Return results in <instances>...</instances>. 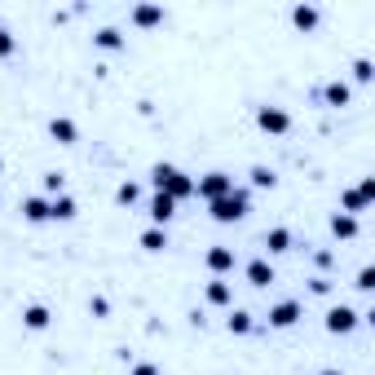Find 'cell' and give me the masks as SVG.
I'll use <instances>...</instances> for the list:
<instances>
[{
  "instance_id": "6da1fadb",
  "label": "cell",
  "mask_w": 375,
  "mask_h": 375,
  "mask_svg": "<svg viewBox=\"0 0 375 375\" xmlns=\"http://www.w3.org/2000/svg\"><path fill=\"white\" fill-rule=\"evenodd\" d=\"M151 182H155L159 194H168L172 203L194 194V177H186L182 168H172V164H155V168H151Z\"/></svg>"
},
{
  "instance_id": "7a4b0ae2",
  "label": "cell",
  "mask_w": 375,
  "mask_h": 375,
  "mask_svg": "<svg viewBox=\"0 0 375 375\" xmlns=\"http://www.w3.org/2000/svg\"><path fill=\"white\" fill-rule=\"evenodd\" d=\"M212 208V221H221V225H230V221H243L252 212V199H248V190H230L225 199L217 203H208Z\"/></svg>"
},
{
  "instance_id": "3957f363",
  "label": "cell",
  "mask_w": 375,
  "mask_h": 375,
  "mask_svg": "<svg viewBox=\"0 0 375 375\" xmlns=\"http://www.w3.org/2000/svg\"><path fill=\"white\" fill-rule=\"evenodd\" d=\"M230 190H234V177H230V172H208V177H199V182H194V194H203L208 203L225 199Z\"/></svg>"
},
{
  "instance_id": "277c9868",
  "label": "cell",
  "mask_w": 375,
  "mask_h": 375,
  "mask_svg": "<svg viewBox=\"0 0 375 375\" xmlns=\"http://www.w3.org/2000/svg\"><path fill=\"white\" fill-rule=\"evenodd\" d=\"M256 124L265 128V133H274V137H283L287 128H291V115H287L283 106H260V110H256Z\"/></svg>"
},
{
  "instance_id": "5b68a950",
  "label": "cell",
  "mask_w": 375,
  "mask_h": 375,
  "mask_svg": "<svg viewBox=\"0 0 375 375\" xmlns=\"http://www.w3.org/2000/svg\"><path fill=\"white\" fill-rule=\"evenodd\" d=\"M357 322H362V318H357V309H349V305L327 309V331H331V336H349Z\"/></svg>"
},
{
  "instance_id": "8992f818",
  "label": "cell",
  "mask_w": 375,
  "mask_h": 375,
  "mask_svg": "<svg viewBox=\"0 0 375 375\" xmlns=\"http://www.w3.org/2000/svg\"><path fill=\"white\" fill-rule=\"evenodd\" d=\"M296 322H300V300H279V305H274L269 309V327H296Z\"/></svg>"
},
{
  "instance_id": "52a82bcc",
  "label": "cell",
  "mask_w": 375,
  "mask_h": 375,
  "mask_svg": "<svg viewBox=\"0 0 375 375\" xmlns=\"http://www.w3.org/2000/svg\"><path fill=\"white\" fill-rule=\"evenodd\" d=\"M49 322H53V314H49L44 305H27V309H23V327H27V331H44Z\"/></svg>"
},
{
  "instance_id": "ba28073f",
  "label": "cell",
  "mask_w": 375,
  "mask_h": 375,
  "mask_svg": "<svg viewBox=\"0 0 375 375\" xmlns=\"http://www.w3.org/2000/svg\"><path fill=\"white\" fill-rule=\"evenodd\" d=\"M208 269L212 274H230L234 269V248H221V243H217V248L208 252Z\"/></svg>"
},
{
  "instance_id": "9c48e42d",
  "label": "cell",
  "mask_w": 375,
  "mask_h": 375,
  "mask_svg": "<svg viewBox=\"0 0 375 375\" xmlns=\"http://www.w3.org/2000/svg\"><path fill=\"white\" fill-rule=\"evenodd\" d=\"M248 283L252 287H269L274 283V265L269 260H248Z\"/></svg>"
},
{
  "instance_id": "30bf717a",
  "label": "cell",
  "mask_w": 375,
  "mask_h": 375,
  "mask_svg": "<svg viewBox=\"0 0 375 375\" xmlns=\"http://www.w3.org/2000/svg\"><path fill=\"white\" fill-rule=\"evenodd\" d=\"M172 212H177V203L168 199V194H155V199H151V217H155V225H168V221H172Z\"/></svg>"
},
{
  "instance_id": "8fae6325",
  "label": "cell",
  "mask_w": 375,
  "mask_h": 375,
  "mask_svg": "<svg viewBox=\"0 0 375 375\" xmlns=\"http://www.w3.org/2000/svg\"><path fill=\"white\" fill-rule=\"evenodd\" d=\"M23 217H27L31 225H44V221H49V203L31 194V199H23Z\"/></svg>"
},
{
  "instance_id": "7c38bea8",
  "label": "cell",
  "mask_w": 375,
  "mask_h": 375,
  "mask_svg": "<svg viewBox=\"0 0 375 375\" xmlns=\"http://www.w3.org/2000/svg\"><path fill=\"white\" fill-rule=\"evenodd\" d=\"M133 23H137V27H155V23H164V5H137V9H133Z\"/></svg>"
},
{
  "instance_id": "4fadbf2b",
  "label": "cell",
  "mask_w": 375,
  "mask_h": 375,
  "mask_svg": "<svg viewBox=\"0 0 375 375\" xmlns=\"http://www.w3.org/2000/svg\"><path fill=\"white\" fill-rule=\"evenodd\" d=\"M75 217V199H67V194H58L53 203H49V221H71Z\"/></svg>"
},
{
  "instance_id": "5bb4252c",
  "label": "cell",
  "mask_w": 375,
  "mask_h": 375,
  "mask_svg": "<svg viewBox=\"0 0 375 375\" xmlns=\"http://www.w3.org/2000/svg\"><path fill=\"white\" fill-rule=\"evenodd\" d=\"M49 133H53V141H62V146H75V124L71 120H53V124H49Z\"/></svg>"
},
{
  "instance_id": "9a60e30c",
  "label": "cell",
  "mask_w": 375,
  "mask_h": 375,
  "mask_svg": "<svg viewBox=\"0 0 375 375\" xmlns=\"http://www.w3.org/2000/svg\"><path fill=\"white\" fill-rule=\"evenodd\" d=\"M331 234H336V239H353V234H357V217H349V212L331 217Z\"/></svg>"
},
{
  "instance_id": "2e32d148",
  "label": "cell",
  "mask_w": 375,
  "mask_h": 375,
  "mask_svg": "<svg viewBox=\"0 0 375 375\" xmlns=\"http://www.w3.org/2000/svg\"><path fill=\"white\" fill-rule=\"evenodd\" d=\"M291 23H296L300 31L318 27V9H314V5H296V9H291Z\"/></svg>"
},
{
  "instance_id": "e0dca14e",
  "label": "cell",
  "mask_w": 375,
  "mask_h": 375,
  "mask_svg": "<svg viewBox=\"0 0 375 375\" xmlns=\"http://www.w3.org/2000/svg\"><path fill=\"white\" fill-rule=\"evenodd\" d=\"M265 248L269 252H287L291 248V234L283 230V225H274V230H265Z\"/></svg>"
},
{
  "instance_id": "ac0fdd59",
  "label": "cell",
  "mask_w": 375,
  "mask_h": 375,
  "mask_svg": "<svg viewBox=\"0 0 375 375\" xmlns=\"http://www.w3.org/2000/svg\"><path fill=\"white\" fill-rule=\"evenodd\" d=\"M234 300V291H230V283H208V305H230Z\"/></svg>"
},
{
  "instance_id": "d6986e66",
  "label": "cell",
  "mask_w": 375,
  "mask_h": 375,
  "mask_svg": "<svg viewBox=\"0 0 375 375\" xmlns=\"http://www.w3.org/2000/svg\"><path fill=\"white\" fill-rule=\"evenodd\" d=\"M141 248H146V252H164V248H168V234L155 225V230H146V234H141Z\"/></svg>"
},
{
  "instance_id": "ffe728a7",
  "label": "cell",
  "mask_w": 375,
  "mask_h": 375,
  "mask_svg": "<svg viewBox=\"0 0 375 375\" xmlns=\"http://www.w3.org/2000/svg\"><path fill=\"white\" fill-rule=\"evenodd\" d=\"M225 327H230L234 336H248V331H252V314H248V309H234V314H230V322H225Z\"/></svg>"
},
{
  "instance_id": "44dd1931",
  "label": "cell",
  "mask_w": 375,
  "mask_h": 375,
  "mask_svg": "<svg viewBox=\"0 0 375 375\" xmlns=\"http://www.w3.org/2000/svg\"><path fill=\"white\" fill-rule=\"evenodd\" d=\"M93 40H97V49H124V36H120L115 27H102Z\"/></svg>"
},
{
  "instance_id": "7402d4cb",
  "label": "cell",
  "mask_w": 375,
  "mask_h": 375,
  "mask_svg": "<svg viewBox=\"0 0 375 375\" xmlns=\"http://www.w3.org/2000/svg\"><path fill=\"white\" fill-rule=\"evenodd\" d=\"M274 182H279V177H274L265 164H256V168H252V186H256V190H274Z\"/></svg>"
},
{
  "instance_id": "603a6c76",
  "label": "cell",
  "mask_w": 375,
  "mask_h": 375,
  "mask_svg": "<svg viewBox=\"0 0 375 375\" xmlns=\"http://www.w3.org/2000/svg\"><path fill=\"white\" fill-rule=\"evenodd\" d=\"M115 199H120V203H124V208H133V203H137V199H141V190H137V186H133V182H124V186H120V190H115Z\"/></svg>"
},
{
  "instance_id": "cb8c5ba5",
  "label": "cell",
  "mask_w": 375,
  "mask_h": 375,
  "mask_svg": "<svg viewBox=\"0 0 375 375\" xmlns=\"http://www.w3.org/2000/svg\"><path fill=\"white\" fill-rule=\"evenodd\" d=\"M327 102L331 106H345L349 102V84H340V80H336V84H327Z\"/></svg>"
},
{
  "instance_id": "d4e9b609",
  "label": "cell",
  "mask_w": 375,
  "mask_h": 375,
  "mask_svg": "<svg viewBox=\"0 0 375 375\" xmlns=\"http://www.w3.org/2000/svg\"><path fill=\"white\" fill-rule=\"evenodd\" d=\"M362 208H367V199H362V194H357V190H345V212H349V217H357Z\"/></svg>"
},
{
  "instance_id": "484cf974",
  "label": "cell",
  "mask_w": 375,
  "mask_h": 375,
  "mask_svg": "<svg viewBox=\"0 0 375 375\" xmlns=\"http://www.w3.org/2000/svg\"><path fill=\"white\" fill-rule=\"evenodd\" d=\"M353 80H357V84H371V62H367V58L353 62Z\"/></svg>"
},
{
  "instance_id": "4316f807",
  "label": "cell",
  "mask_w": 375,
  "mask_h": 375,
  "mask_svg": "<svg viewBox=\"0 0 375 375\" xmlns=\"http://www.w3.org/2000/svg\"><path fill=\"white\" fill-rule=\"evenodd\" d=\"M13 53V36H9V31H0V58H9Z\"/></svg>"
},
{
  "instance_id": "83f0119b",
  "label": "cell",
  "mask_w": 375,
  "mask_h": 375,
  "mask_svg": "<svg viewBox=\"0 0 375 375\" xmlns=\"http://www.w3.org/2000/svg\"><path fill=\"white\" fill-rule=\"evenodd\" d=\"M357 287L371 291V287H375V274H371V269H362V274H357Z\"/></svg>"
},
{
  "instance_id": "f1b7e54d",
  "label": "cell",
  "mask_w": 375,
  "mask_h": 375,
  "mask_svg": "<svg viewBox=\"0 0 375 375\" xmlns=\"http://www.w3.org/2000/svg\"><path fill=\"white\" fill-rule=\"evenodd\" d=\"M357 194H362V199H367V203L375 199V182H371V177H367V182H362V186H357Z\"/></svg>"
},
{
  "instance_id": "f546056e",
  "label": "cell",
  "mask_w": 375,
  "mask_h": 375,
  "mask_svg": "<svg viewBox=\"0 0 375 375\" xmlns=\"http://www.w3.org/2000/svg\"><path fill=\"white\" fill-rule=\"evenodd\" d=\"M44 190H53V194H58V190H62V177H58V172H49V177H44Z\"/></svg>"
},
{
  "instance_id": "4dcf8cb0",
  "label": "cell",
  "mask_w": 375,
  "mask_h": 375,
  "mask_svg": "<svg viewBox=\"0 0 375 375\" xmlns=\"http://www.w3.org/2000/svg\"><path fill=\"white\" fill-rule=\"evenodd\" d=\"M133 375H159V367H151V362H137V367H133Z\"/></svg>"
},
{
  "instance_id": "1f68e13d",
  "label": "cell",
  "mask_w": 375,
  "mask_h": 375,
  "mask_svg": "<svg viewBox=\"0 0 375 375\" xmlns=\"http://www.w3.org/2000/svg\"><path fill=\"white\" fill-rule=\"evenodd\" d=\"M322 375H340V371H322Z\"/></svg>"
}]
</instances>
